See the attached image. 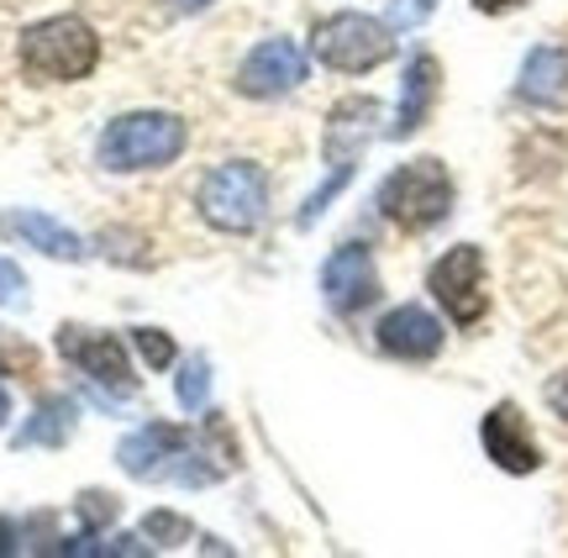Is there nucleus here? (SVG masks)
<instances>
[{
    "label": "nucleus",
    "instance_id": "1",
    "mask_svg": "<svg viewBox=\"0 0 568 558\" xmlns=\"http://www.w3.org/2000/svg\"><path fill=\"white\" fill-rule=\"evenodd\" d=\"M122 469L132 479H184V485H211V479H222L226 469L216 464H201L205 458V443L195 433H184V427H169V422H148L138 433L126 437L122 448Z\"/></svg>",
    "mask_w": 568,
    "mask_h": 558
},
{
    "label": "nucleus",
    "instance_id": "2",
    "mask_svg": "<svg viewBox=\"0 0 568 558\" xmlns=\"http://www.w3.org/2000/svg\"><path fill=\"white\" fill-rule=\"evenodd\" d=\"M95 63H101V38L80 17H48L21 32V69L38 84L84 80Z\"/></svg>",
    "mask_w": 568,
    "mask_h": 558
},
{
    "label": "nucleus",
    "instance_id": "3",
    "mask_svg": "<svg viewBox=\"0 0 568 558\" xmlns=\"http://www.w3.org/2000/svg\"><path fill=\"white\" fill-rule=\"evenodd\" d=\"M190 143L180 116L169 111H126L101 132V164L116 169V174H138V169H163L174 164Z\"/></svg>",
    "mask_w": 568,
    "mask_h": 558
},
{
    "label": "nucleus",
    "instance_id": "4",
    "mask_svg": "<svg viewBox=\"0 0 568 558\" xmlns=\"http://www.w3.org/2000/svg\"><path fill=\"white\" fill-rule=\"evenodd\" d=\"M379 211L400 232H432L453 211V180L437 159H410L379 185Z\"/></svg>",
    "mask_w": 568,
    "mask_h": 558
},
{
    "label": "nucleus",
    "instance_id": "5",
    "mask_svg": "<svg viewBox=\"0 0 568 558\" xmlns=\"http://www.w3.org/2000/svg\"><path fill=\"white\" fill-rule=\"evenodd\" d=\"M201 216L216 232H253L268 211V180L258 164H216L195 190Z\"/></svg>",
    "mask_w": 568,
    "mask_h": 558
},
{
    "label": "nucleus",
    "instance_id": "6",
    "mask_svg": "<svg viewBox=\"0 0 568 558\" xmlns=\"http://www.w3.org/2000/svg\"><path fill=\"white\" fill-rule=\"evenodd\" d=\"M395 53V38H389L385 21L364 17V11H343V17H326L316 27V59L337 74H368Z\"/></svg>",
    "mask_w": 568,
    "mask_h": 558
},
{
    "label": "nucleus",
    "instance_id": "7",
    "mask_svg": "<svg viewBox=\"0 0 568 558\" xmlns=\"http://www.w3.org/2000/svg\"><path fill=\"white\" fill-rule=\"evenodd\" d=\"M374 122H379V101H368V95H347V101L332 105V116H326V159H332V180L311 195V206H305L301 222H311V216H316V211L353 180V164H358L364 143L374 138Z\"/></svg>",
    "mask_w": 568,
    "mask_h": 558
},
{
    "label": "nucleus",
    "instance_id": "8",
    "mask_svg": "<svg viewBox=\"0 0 568 558\" xmlns=\"http://www.w3.org/2000/svg\"><path fill=\"white\" fill-rule=\"evenodd\" d=\"M426 290L437 295V306L458 322V327H474L479 316L489 311V295H485V253L464 243V248H447L432 274H426Z\"/></svg>",
    "mask_w": 568,
    "mask_h": 558
},
{
    "label": "nucleus",
    "instance_id": "9",
    "mask_svg": "<svg viewBox=\"0 0 568 558\" xmlns=\"http://www.w3.org/2000/svg\"><path fill=\"white\" fill-rule=\"evenodd\" d=\"M59 353L69 358V364H80L90 379H101V385H111L116 395H132L138 390V374H132V358H126V348L111 337V332H90V327H59Z\"/></svg>",
    "mask_w": 568,
    "mask_h": 558
},
{
    "label": "nucleus",
    "instance_id": "10",
    "mask_svg": "<svg viewBox=\"0 0 568 558\" xmlns=\"http://www.w3.org/2000/svg\"><path fill=\"white\" fill-rule=\"evenodd\" d=\"M301 80H305V53L290 38L258 42L243 59V69H237V90L253 95V101H274L284 90H295Z\"/></svg>",
    "mask_w": 568,
    "mask_h": 558
},
{
    "label": "nucleus",
    "instance_id": "11",
    "mask_svg": "<svg viewBox=\"0 0 568 558\" xmlns=\"http://www.w3.org/2000/svg\"><path fill=\"white\" fill-rule=\"evenodd\" d=\"M322 290H326V301H332V311H343V316L374 306V295H379V270H374V253H368L364 243H343V248L326 258Z\"/></svg>",
    "mask_w": 568,
    "mask_h": 558
},
{
    "label": "nucleus",
    "instance_id": "12",
    "mask_svg": "<svg viewBox=\"0 0 568 558\" xmlns=\"http://www.w3.org/2000/svg\"><path fill=\"white\" fill-rule=\"evenodd\" d=\"M485 454L506 469V475H531L537 464H542V448H537V437H531L527 416H521V406H510V400H500L495 412L485 416Z\"/></svg>",
    "mask_w": 568,
    "mask_h": 558
},
{
    "label": "nucleus",
    "instance_id": "13",
    "mask_svg": "<svg viewBox=\"0 0 568 558\" xmlns=\"http://www.w3.org/2000/svg\"><path fill=\"white\" fill-rule=\"evenodd\" d=\"M379 348L389 358H406V364H422V358H437L443 353V322L426 306H395L379 322Z\"/></svg>",
    "mask_w": 568,
    "mask_h": 558
},
{
    "label": "nucleus",
    "instance_id": "14",
    "mask_svg": "<svg viewBox=\"0 0 568 558\" xmlns=\"http://www.w3.org/2000/svg\"><path fill=\"white\" fill-rule=\"evenodd\" d=\"M437 84H443V69L432 53H416L406 63V84H400V111H395V126H389V138H410L416 126L426 122V111L437 101Z\"/></svg>",
    "mask_w": 568,
    "mask_h": 558
},
{
    "label": "nucleus",
    "instance_id": "15",
    "mask_svg": "<svg viewBox=\"0 0 568 558\" xmlns=\"http://www.w3.org/2000/svg\"><path fill=\"white\" fill-rule=\"evenodd\" d=\"M521 101L531 105H558L568 101V53L564 48H537L527 63H521Z\"/></svg>",
    "mask_w": 568,
    "mask_h": 558
},
{
    "label": "nucleus",
    "instance_id": "16",
    "mask_svg": "<svg viewBox=\"0 0 568 558\" xmlns=\"http://www.w3.org/2000/svg\"><path fill=\"white\" fill-rule=\"evenodd\" d=\"M11 227L32 243V248H42L48 258H84L80 237L74 232H63L59 222H48V216H38V211H21V216H11Z\"/></svg>",
    "mask_w": 568,
    "mask_h": 558
},
{
    "label": "nucleus",
    "instance_id": "17",
    "mask_svg": "<svg viewBox=\"0 0 568 558\" xmlns=\"http://www.w3.org/2000/svg\"><path fill=\"white\" fill-rule=\"evenodd\" d=\"M69 422H74V406H69V400H48L38 412V422L21 427L17 443L21 448H32V443H63V437H69Z\"/></svg>",
    "mask_w": 568,
    "mask_h": 558
},
{
    "label": "nucleus",
    "instance_id": "18",
    "mask_svg": "<svg viewBox=\"0 0 568 558\" xmlns=\"http://www.w3.org/2000/svg\"><path fill=\"white\" fill-rule=\"evenodd\" d=\"M138 348H142V358H148L153 369H163V364H174V337H169V332L138 327Z\"/></svg>",
    "mask_w": 568,
    "mask_h": 558
},
{
    "label": "nucleus",
    "instance_id": "19",
    "mask_svg": "<svg viewBox=\"0 0 568 558\" xmlns=\"http://www.w3.org/2000/svg\"><path fill=\"white\" fill-rule=\"evenodd\" d=\"M205 385H211V379H205V358H190V364H184V374H180V400L190 406V412L205 400Z\"/></svg>",
    "mask_w": 568,
    "mask_h": 558
},
{
    "label": "nucleus",
    "instance_id": "20",
    "mask_svg": "<svg viewBox=\"0 0 568 558\" xmlns=\"http://www.w3.org/2000/svg\"><path fill=\"white\" fill-rule=\"evenodd\" d=\"M148 538L180 542V538H190V521L174 517V511H153V517H148Z\"/></svg>",
    "mask_w": 568,
    "mask_h": 558
},
{
    "label": "nucleus",
    "instance_id": "21",
    "mask_svg": "<svg viewBox=\"0 0 568 558\" xmlns=\"http://www.w3.org/2000/svg\"><path fill=\"white\" fill-rule=\"evenodd\" d=\"M0 358H6V364H17V369H27V374H38V353L27 348V343H11L6 332H0Z\"/></svg>",
    "mask_w": 568,
    "mask_h": 558
},
{
    "label": "nucleus",
    "instance_id": "22",
    "mask_svg": "<svg viewBox=\"0 0 568 558\" xmlns=\"http://www.w3.org/2000/svg\"><path fill=\"white\" fill-rule=\"evenodd\" d=\"M80 511H84V521L95 527V521H111V517H116V500L101 496V490H90V496H80Z\"/></svg>",
    "mask_w": 568,
    "mask_h": 558
},
{
    "label": "nucleus",
    "instance_id": "23",
    "mask_svg": "<svg viewBox=\"0 0 568 558\" xmlns=\"http://www.w3.org/2000/svg\"><path fill=\"white\" fill-rule=\"evenodd\" d=\"M548 406L568 422V369H564V374H552V379H548Z\"/></svg>",
    "mask_w": 568,
    "mask_h": 558
},
{
    "label": "nucleus",
    "instance_id": "24",
    "mask_svg": "<svg viewBox=\"0 0 568 558\" xmlns=\"http://www.w3.org/2000/svg\"><path fill=\"white\" fill-rule=\"evenodd\" d=\"M432 6H437V0H400V6H395V21H422Z\"/></svg>",
    "mask_w": 568,
    "mask_h": 558
},
{
    "label": "nucleus",
    "instance_id": "25",
    "mask_svg": "<svg viewBox=\"0 0 568 558\" xmlns=\"http://www.w3.org/2000/svg\"><path fill=\"white\" fill-rule=\"evenodd\" d=\"M485 17H506V11H521V6H531V0H474Z\"/></svg>",
    "mask_w": 568,
    "mask_h": 558
},
{
    "label": "nucleus",
    "instance_id": "26",
    "mask_svg": "<svg viewBox=\"0 0 568 558\" xmlns=\"http://www.w3.org/2000/svg\"><path fill=\"white\" fill-rule=\"evenodd\" d=\"M174 11H201V6H211V0H169Z\"/></svg>",
    "mask_w": 568,
    "mask_h": 558
},
{
    "label": "nucleus",
    "instance_id": "27",
    "mask_svg": "<svg viewBox=\"0 0 568 558\" xmlns=\"http://www.w3.org/2000/svg\"><path fill=\"white\" fill-rule=\"evenodd\" d=\"M6 412H11V406H6V390H0V422H6Z\"/></svg>",
    "mask_w": 568,
    "mask_h": 558
}]
</instances>
